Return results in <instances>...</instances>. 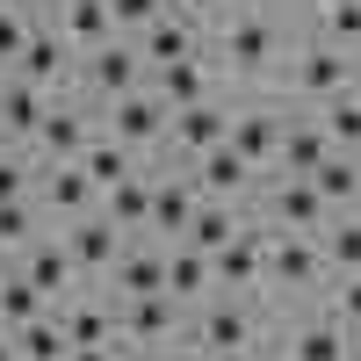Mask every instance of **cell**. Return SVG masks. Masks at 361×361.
Instances as JSON below:
<instances>
[{
    "label": "cell",
    "instance_id": "6da1fadb",
    "mask_svg": "<svg viewBox=\"0 0 361 361\" xmlns=\"http://www.w3.org/2000/svg\"><path fill=\"white\" fill-rule=\"evenodd\" d=\"M166 137H173V152H180V173H195V159H202V152H217V145L231 137V109H217V102H195V109H173V123H166Z\"/></svg>",
    "mask_w": 361,
    "mask_h": 361
},
{
    "label": "cell",
    "instance_id": "7a4b0ae2",
    "mask_svg": "<svg viewBox=\"0 0 361 361\" xmlns=\"http://www.w3.org/2000/svg\"><path fill=\"white\" fill-rule=\"evenodd\" d=\"M318 267H325V246H311V231L267 238V282H275V289H311Z\"/></svg>",
    "mask_w": 361,
    "mask_h": 361
},
{
    "label": "cell",
    "instance_id": "3957f363",
    "mask_svg": "<svg viewBox=\"0 0 361 361\" xmlns=\"http://www.w3.org/2000/svg\"><path fill=\"white\" fill-rule=\"evenodd\" d=\"M275 224H282V231H311V238L333 224V202L318 195L311 173H282V188H275Z\"/></svg>",
    "mask_w": 361,
    "mask_h": 361
},
{
    "label": "cell",
    "instance_id": "277c9868",
    "mask_svg": "<svg viewBox=\"0 0 361 361\" xmlns=\"http://www.w3.org/2000/svg\"><path fill=\"white\" fill-rule=\"evenodd\" d=\"M66 253H73V267H80V275H102V267H116V260H123V224H116V217H73Z\"/></svg>",
    "mask_w": 361,
    "mask_h": 361
},
{
    "label": "cell",
    "instance_id": "5b68a950",
    "mask_svg": "<svg viewBox=\"0 0 361 361\" xmlns=\"http://www.w3.org/2000/svg\"><path fill=\"white\" fill-rule=\"evenodd\" d=\"M224 145H231V152L246 159L253 173H260V166H275V159H282V116H275V109H238Z\"/></svg>",
    "mask_w": 361,
    "mask_h": 361
},
{
    "label": "cell",
    "instance_id": "8992f818",
    "mask_svg": "<svg viewBox=\"0 0 361 361\" xmlns=\"http://www.w3.org/2000/svg\"><path fill=\"white\" fill-rule=\"evenodd\" d=\"M173 123V109L159 94H145V87H130L123 102H116V145H130V152H145V145H159Z\"/></svg>",
    "mask_w": 361,
    "mask_h": 361
},
{
    "label": "cell",
    "instance_id": "52a82bcc",
    "mask_svg": "<svg viewBox=\"0 0 361 361\" xmlns=\"http://www.w3.org/2000/svg\"><path fill=\"white\" fill-rule=\"evenodd\" d=\"M347 87H354V58H347L340 44H318V51L296 58V94L333 102V94H347Z\"/></svg>",
    "mask_w": 361,
    "mask_h": 361
},
{
    "label": "cell",
    "instance_id": "ba28073f",
    "mask_svg": "<svg viewBox=\"0 0 361 361\" xmlns=\"http://www.w3.org/2000/svg\"><path fill=\"white\" fill-rule=\"evenodd\" d=\"M87 145H94V130H87V116H80V109H51V116H44V130H37L44 166H73V159H87Z\"/></svg>",
    "mask_w": 361,
    "mask_h": 361
},
{
    "label": "cell",
    "instance_id": "9c48e42d",
    "mask_svg": "<svg viewBox=\"0 0 361 361\" xmlns=\"http://www.w3.org/2000/svg\"><path fill=\"white\" fill-rule=\"evenodd\" d=\"M209 267H217V289H253V282L267 275V238H260V231H238L231 246L209 253Z\"/></svg>",
    "mask_w": 361,
    "mask_h": 361
},
{
    "label": "cell",
    "instance_id": "30bf717a",
    "mask_svg": "<svg viewBox=\"0 0 361 361\" xmlns=\"http://www.w3.org/2000/svg\"><path fill=\"white\" fill-rule=\"evenodd\" d=\"M137 73H145V51H137V44H102V51H87V80H94L109 102H123L130 87H137Z\"/></svg>",
    "mask_w": 361,
    "mask_h": 361
},
{
    "label": "cell",
    "instance_id": "8fae6325",
    "mask_svg": "<svg viewBox=\"0 0 361 361\" xmlns=\"http://www.w3.org/2000/svg\"><path fill=\"white\" fill-rule=\"evenodd\" d=\"M195 188H202L209 202H238V195L253 188V166L238 159L231 145H217V152H202V159H195Z\"/></svg>",
    "mask_w": 361,
    "mask_h": 361
},
{
    "label": "cell",
    "instance_id": "7c38bea8",
    "mask_svg": "<svg viewBox=\"0 0 361 361\" xmlns=\"http://www.w3.org/2000/svg\"><path fill=\"white\" fill-rule=\"evenodd\" d=\"M275 22H267V15H238L231 22V37H224V58H231V66L238 73H260V66H275Z\"/></svg>",
    "mask_w": 361,
    "mask_h": 361
},
{
    "label": "cell",
    "instance_id": "4fadbf2b",
    "mask_svg": "<svg viewBox=\"0 0 361 361\" xmlns=\"http://www.w3.org/2000/svg\"><path fill=\"white\" fill-rule=\"evenodd\" d=\"M209 289H217V267H209V253L180 238V246L166 253V296H173V304H195V296H209Z\"/></svg>",
    "mask_w": 361,
    "mask_h": 361
},
{
    "label": "cell",
    "instance_id": "5bb4252c",
    "mask_svg": "<svg viewBox=\"0 0 361 361\" xmlns=\"http://www.w3.org/2000/svg\"><path fill=\"white\" fill-rule=\"evenodd\" d=\"M188 217H195V173H159V188H152V231L188 238Z\"/></svg>",
    "mask_w": 361,
    "mask_h": 361
},
{
    "label": "cell",
    "instance_id": "9a60e30c",
    "mask_svg": "<svg viewBox=\"0 0 361 361\" xmlns=\"http://www.w3.org/2000/svg\"><path fill=\"white\" fill-rule=\"evenodd\" d=\"M44 116H51V109H44V87H29L22 73L0 87V130H8V137H29V145H37Z\"/></svg>",
    "mask_w": 361,
    "mask_h": 361
},
{
    "label": "cell",
    "instance_id": "2e32d148",
    "mask_svg": "<svg viewBox=\"0 0 361 361\" xmlns=\"http://www.w3.org/2000/svg\"><path fill=\"white\" fill-rule=\"evenodd\" d=\"M123 333L145 340V347H152V340H173V333H180L173 296H166V289H159V296H123Z\"/></svg>",
    "mask_w": 361,
    "mask_h": 361
},
{
    "label": "cell",
    "instance_id": "e0dca14e",
    "mask_svg": "<svg viewBox=\"0 0 361 361\" xmlns=\"http://www.w3.org/2000/svg\"><path fill=\"white\" fill-rule=\"evenodd\" d=\"M152 188H159V173H130V180H116V188H102V217H116L123 231L152 224Z\"/></svg>",
    "mask_w": 361,
    "mask_h": 361
},
{
    "label": "cell",
    "instance_id": "ac0fdd59",
    "mask_svg": "<svg viewBox=\"0 0 361 361\" xmlns=\"http://www.w3.org/2000/svg\"><path fill=\"white\" fill-rule=\"evenodd\" d=\"M333 152H340V145L325 137V123H289V130H282V159H275V166H282V173H318Z\"/></svg>",
    "mask_w": 361,
    "mask_h": 361
},
{
    "label": "cell",
    "instance_id": "d6986e66",
    "mask_svg": "<svg viewBox=\"0 0 361 361\" xmlns=\"http://www.w3.org/2000/svg\"><path fill=\"white\" fill-rule=\"evenodd\" d=\"M202 347L217 354V361H238V354L253 347V318L238 311V304H217V311L202 318Z\"/></svg>",
    "mask_w": 361,
    "mask_h": 361
},
{
    "label": "cell",
    "instance_id": "ffe728a7",
    "mask_svg": "<svg viewBox=\"0 0 361 361\" xmlns=\"http://www.w3.org/2000/svg\"><path fill=\"white\" fill-rule=\"evenodd\" d=\"M44 195H51V209H66V217H87V202L102 188H94V173L73 159V166H44Z\"/></svg>",
    "mask_w": 361,
    "mask_h": 361
},
{
    "label": "cell",
    "instance_id": "44dd1931",
    "mask_svg": "<svg viewBox=\"0 0 361 361\" xmlns=\"http://www.w3.org/2000/svg\"><path fill=\"white\" fill-rule=\"evenodd\" d=\"M66 44H80V51L116 44V15H109V0H66Z\"/></svg>",
    "mask_w": 361,
    "mask_h": 361
},
{
    "label": "cell",
    "instance_id": "7402d4cb",
    "mask_svg": "<svg viewBox=\"0 0 361 361\" xmlns=\"http://www.w3.org/2000/svg\"><path fill=\"white\" fill-rule=\"evenodd\" d=\"M152 73H159V102H166V109H195V102H209L202 58H173V66H152Z\"/></svg>",
    "mask_w": 361,
    "mask_h": 361
},
{
    "label": "cell",
    "instance_id": "603a6c76",
    "mask_svg": "<svg viewBox=\"0 0 361 361\" xmlns=\"http://www.w3.org/2000/svg\"><path fill=\"white\" fill-rule=\"evenodd\" d=\"M15 73L29 87H51V80H66V37H51V29H29V51L15 58Z\"/></svg>",
    "mask_w": 361,
    "mask_h": 361
},
{
    "label": "cell",
    "instance_id": "cb8c5ba5",
    "mask_svg": "<svg viewBox=\"0 0 361 361\" xmlns=\"http://www.w3.org/2000/svg\"><path fill=\"white\" fill-rule=\"evenodd\" d=\"M137 51H145V66H173V58H195V29H188V22H173V15H159L152 29H137Z\"/></svg>",
    "mask_w": 361,
    "mask_h": 361
},
{
    "label": "cell",
    "instance_id": "d4e9b609",
    "mask_svg": "<svg viewBox=\"0 0 361 361\" xmlns=\"http://www.w3.org/2000/svg\"><path fill=\"white\" fill-rule=\"evenodd\" d=\"M22 253H29V260H22V275L37 282L44 296H73V275H80V267H73L66 246H22Z\"/></svg>",
    "mask_w": 361,
    "mask_h": 361
},
{
    "label": "cell",
    "instance_id": "484cf974",
    "mask_svg": "<svg viewBox=\"0 0 361 361\" xmlns=\"http://www.w3.org/2000/svg\"><path fill=\"white\" fill-rule=\"evenodd\" d=\"M116 289H123V296H159L166 289V253L123 246V260H116Z\"/></svg>",
    "mask_w": 361,
    "mask_h": 361
},
{
    "label": "cell",
    "instance_id": "4316f807",
    "mask_svg": "<svg viewBox=\"0 0 361 361\" xmlns=\"http://www.w3.org/2000/svg\"><path fill=\"white\" fill-rule=\"evenodd\" d=\"M44 311H51V296H44L37 282H29V275H8V282H0V325H8V333L37 325Z\"/></svg>",
    "mask_w": 361,
    "mask_h": 361
},
{
    "label": "cell",
    "instance_id": "83f0119b",
    "mask_svg": "<svg viewBox=\"0 0 361 361\" xmlns=\"http://www.w3.org/2000/svg\"><path fill=\"white\" fill-rule=\"evenodd\" d=\"M238 231H246V224H238V209H231V202H195V217H188V246L217 253V246H231Z\"/></svg>",
    "mask_w": 361,
    "mask_h": 361
},
{
    "label": "cell",
    "instance_id": "f1b7e54d",
    "mask_svg": "<svg viewBox=\"0 0 361 361\" xmlns=\"http://www.w3.org/2000/svg\"><path fill=\"white\" fill-rule=\"evenodd\" d=\"M347 354H354V340L333 318H318V325H304V333L289 340V361H347Z\"/></svg>",
    "mask_w": 361,
    "mask_h": 361
},
{
    "label": "cell",
    "instance_id": "f546056e",
    "mask_svg": "<svg viewBox=\"0 0 361 361\" xmlns=\"http://www.w3.org/2000/svg\"><path fill=\"white\" fill-rule=\"evenodd\" d=\"M311 180H318V195L333 202V209L361 202V159H354V152H333V159H325V166H318Z\"/></svg>",
    "mask_w": 361,
    "mask_h": 361
},
{
    "label": "cell",
    "instance_id": "4dcf8cb0",
    "mask_svg": "<svg viewBox=\"0 0 361 361\" xmlns=\"http://www.w3.org/2000/svg\"><path fill=\"white\" fill-rule=\"evenodd\" d=\"M66 347H73V340H66V318H51V311L15 333V354H22V361H66Z\"/></svg>",
    "mask_w": 361,
    "mask_h": 361
},
{
    "label": "cell",
    "instance_id": "1f68e13d",
    "mask_svg": "<svg viewBox=\"0 0 361 361\" xmlns=\"http://www.w3.org/2000/svg\"><path fill=\"white\" fill-rule=\"evenodd\" d=\"M87 173H94V188H116V180H130L137 173V152H130V145H87V159H80Z\"/></svg>",
    "mask_w": 361,
    "mask_h": 361
},
{
    "label": "cell",
    "instance_id": "d6a6232c",
    "mask_svg": "<svg viewBox=\"0 0 361 361\" xmlns=\"http://www.w3.org/2000/svg\"><path fill=\"white\" fill-rule=\"evenodd\" d=\"M318 123H325V137H333L340 152H354V145H361V94H354V87H347V94H333Z\"/></svg>",
    "mask_w": 361,
    "mask_h": 361
},
{
    "label": "cell",
    "instance_id": "836d02e7",
    "mask_svg": "<svg viewBox=\"0 0 361 361\" xmlns=\"http://www.w3.org/2000/svg\"><path fill=\"white\" fill-rule=\"evenodd\" d=\"M66 340H73V347H109V340H116V318L94 311V304H73V311H66Z\"/></svg>",
    "mask_w": 361,
    "mask_h": 361
},
{
    "label": "cell",
    "instance_id": "e575fe53",
    "mask_svg": "<svg viewBox=\"0 0 361 361\" xmlns=\"http://www.w3.org/2000/svg\"><path fill=\"white\" fill-rule=\"evenodd\" d=\"M318 238H325V260H333L340 275H361V217H347V224H325Z\"/></svg>",
    "mask_w": 361,
    "mask_h": 361
},
{
    "label": "cell",
    "instance_id": "d590c367",
    "mask_svg": "<svg viewBox=\"0 0 361 361\" xmlns=\"http://www.w3.org/2000/svg\"><path fill=\"white\" fill-rule=\"evenodd\" d=\"M325 44H361V0H318Z\"/></svg>",
    "mask_w": 361,
    "mask_h": 361
},
{
    "label": "cell",
    "instance_id": "8d00e7d4",
    "mask_svg": "<svg viewBox=\"0 0 361 361\" xmlns=\"http://www.w3.org/2000/svg\"><path fill=\"white\" fill-rule=\"evenodd\" d=\"M0 246H37V224H29V202H0Z\"/></svg>",
    "mask_w": 361,
    "mask_h": 361
},
{
    "label": "cell",
    "instance_id": "74e56055",
    "mask_svg": "<svg viewBox=\"0 0 361 361\" xmlns=\"http://www.w3.org/2000/svg\"><path fill=\"white\" fill-rule=\"evenodd\" d=\"M109 15H116V29H152L166 15V0H109Z\"/></svg>",
    "mask_w": 361,
    "mask_h": 361
},
{
    "label": "cell",
    "instance_id": "f35d334b",
    "mask_svg": "<svg viewBox=\"0 0 361 361\" xmlns=\"http://www.w3.org/2000/svg\"><path fill=\"white\" fill-rule=\"evenodd\" d=\"M22 51H29V22H22V15L8 8V15H0V58H8V66H15Z\"/></svg>",
    "mask_w": 361,
    "mask_h": 361
},
{
    "label": "cell",
    "instance_id": "ab89813d",
    "mask_svg": "<svg viewBox=\"0 0 361 361\" xmlns=\"http://www.w3.org/2000/svg\"><path fill=\"white\" fill-rule=\"evenodd\" d=\"M22 188H29V166L22 159H0V202H22Z\"/></svg>",
    "mask_w": 361,
    "mask_h": 361
},
{
    "label": "cell",
    "instance_id": "60d3db41",
    "mask_svg": "<svg viewBox=\"0 0 361 361\" xmlns=\"http://www.w3.org/2000/svg\"><path fill=\"white\" fill-rule=\"evenodd\" d=\"M333 311H340V325H361V275H347V289L333 296Z\"/></svg>",
    "mask_w": 361,
    "mask_h": 361
},
{
    "label": "cell",
    "instance_id": "b9f144b4",
    "mask_svg": "<svg viewBox=\"0 0 361 361\" xmlns=\"http://www.w3.org/2000/svg\"><path fill=\"white\" fill-rule=\"evenodd\" d=\"M66 361H116V347H66Z\"/></svg>",
    "mask_w": 361,
    "mask_h": 361
},
{
    "label": "cell",
    "instance_id": "7bdbcfd3",
    "mask_svg": "<svg viewBox=\"0 0 361 361\" xmlns=\"http://www.w3.org/2000/svg\"><path fill=\"white\" fill-rule=\"evenodd\" d=\"M0 361H22V354H15V333H8V325H0Z\"/></svg>",
    "mask_w": 361,
    "mask_h": 361
},
{
    "label": "cell",
    "instance_id": "ee69618b",
    "mask_svg": "<svg viewBox=\"0 0 361 361\" xmlns=\"http://www.w3.org/2000/svg\"><path fill=\"white\" fill-rule=\"evenodd\" d=\"M180 8H188V15H209V8H224V0H180Z\"/></svg>",
    "mask_w": 361,
    "mask_h": 361
},
{
    "label": "cell",
    "instance_id": "f6af8a7d",
    "mask_svg": "<svg viewBox=\"0 0 361 361\" xmlns=\"http://www.w3.org/2000/svg\"><path fill=\"white\" fill-rule=\"evenodd\" d=\"M347 361H361V340H354V354H347Z\"/></svg>",
    "mask_w": 361,
    "mask_h": 361
},
{
    "label": "cell",
    "instance_id": "bcb514c9",
    "mask_svg": "<svg viewBox=\"0 0 361 361\" xmlns=\"http://www.w3.org/2000/svg\"><path fill=\"white\" fill-rule=\"evenodd\" d=\"M8 8H15V0H0V15H8Z\"/></svg>",
    "mask_w": 361,
    "mask_h": 361
}]
</instances>
